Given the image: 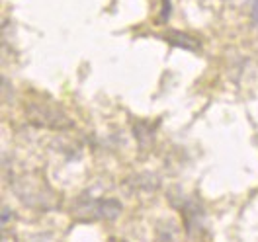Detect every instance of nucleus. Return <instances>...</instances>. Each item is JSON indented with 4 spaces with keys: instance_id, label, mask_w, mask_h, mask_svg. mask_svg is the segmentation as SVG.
Here are the masks:
<instances>
[{
    "instance_id": "1",
    "label": "nucleus",
    "mask_w": 258,
    "mask_h": 242,
    "mask_svg": "<svg viewBox=\"0 0 258 242\" xmlns=\"http://www.w3.org/2000/svg\"><path fill=\"white\" fill-rule=\"evenodd\" d=\"M30 119L32 123L37 125H45V127H55V129H64V127H71V119L64 115V112L59 106H39V104H33L30 106Z\"/></svg>"
},
{
    "instance_id": "2",
    "label": "nucleus",
    "mask_w": 258,
    "mask_h": 242,
    "mask_svg": "<svg viewBox=\"0 0 258 242\" xmlns=\"http://www.w3.org/2000/svg\"><path fill=\"white\" fill-rule=\"evenodd\" d=\"M92 217L96 219H108V221H113L119 213H121V205L115 201V199H102V201H96L92 205Z\"/></svg>"
},
{
    "instance_id": "3",
    "label": "nucleus",
    "mask_w": 258,
    "mask_h": 242,
    "mask_svg": "<svg viewBox=\"0 0 258 242\" xmlns=\"http://www.w3.org/2000/svg\"><path fill=\"white\" fill-rule=\"evenodd\" d=\"M252 24H254V28H258V0H254V4H252Z\"/></svg>"
},
{
    "instance_id": "4",
    "label": "nucleus",
    "mask_w": 258,
    "mask_h": 242,
    "mask_svg": "<svg viewBox=\"0 0 258 242\" xmlns=\"http://www.w3.org/2000/svg\"><path fill=\"white\" fill-rule=\"evenodd\" d=\"M110 242H125V240H115V238H113V240H110Z\"/></svg>"
}]
</instances>
